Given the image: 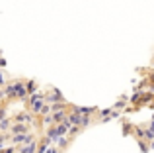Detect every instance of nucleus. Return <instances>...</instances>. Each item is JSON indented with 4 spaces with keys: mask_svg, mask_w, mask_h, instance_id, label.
I'll list each match as a JSON object with an SVG mask.
<instances>
[{
    "mask_svg": "<svg viewBox=\"0 0 154 153\" xmlns=\"http://www.w3.org/2000/svg\"><path fill=\"white\" fill-rule=\"evenodd\" d=\"M6 128H8V122H6V120H4V122H0V130H6Z\"/></svg>",
    "mask_w": 154,
    "mask_h": 153,
    "instance_id": "obj_1",
    "label": "nucleus"
},
{
    "mask_svg": "<svg viewBox=\"0 0 154 153\" xmlns=\"http://www.w3.org/2000/svg\"><path fill=\"white\" fill-rule=\"evenodd\" d=\"M4 83H6V79H4V73H2V71H0V86H2Z\"/></svg>",
    "mask_w": 154,
    "mask_h": 153,
    "instance_id": "obj_2",
    "label": "nucleus"
},
{
    "mask_svg": "<svg viewBox=\"0 0 154 153\" xmlns=\"http://www.w3.org/2000/svg\"><path fill=\"white\" fill-rule=\"evenodd\" d=\"M47 153H57V149H47Z\"/></svg>",
    "mask_w": 154,
    "mask_h": 153,
    "instance_id": "obj_3",
    "label": "nucleus"
}]
</instances>
